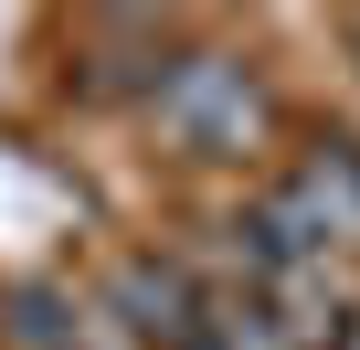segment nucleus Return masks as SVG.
Masks as SVG:
<instances>
[{
    "instance_id": "nucleus-1",
    "label": "nucleus",
    "mask_w": 360,
    "mask_h": 350,
    "mask_svg": "<svg viewBox=\"0 0 360 350\" xmlns=\"http://www.w3.org/2000/svg\"><path fill=\"white\" fill-rule=\"evenodd\" d=\"M286 255H307V265H349L360 255V149L349 138H328V149H307L297 170H286V181L265 192V202H244Z\"/></svg>"
},
{
    "instance_id": "nucleus-2",
    "label": "nucleus",
    "mask_w": 360,
    "mask_h": 350,
    "mask_svg": "<svg viewBox=\"0 0 360 350\" xmlns=\"http://www.w3.org/2000/svg\"><path fill=\"white\" fill-rule=\"evenodd\" d=\"M148 106H159V127L191 149V159H244V149L265 138V85H255L233 54H180Z\"/></svg>"
}]
</instances>
